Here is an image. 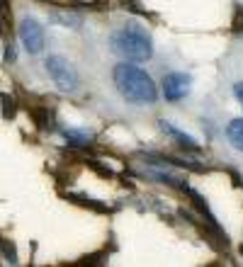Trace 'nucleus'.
<instances>
[{
  "mask_svg": "<svg viewBox=\"0 0 243 267\" xmlns=\"http://www.w3.org/2000/svg\"><path fill=\"white\" fill-rule=\"evenodd\" d=\"M29 117L34 119L41 132H51L54 129V110H49L46 105L44 107H29Z\"/></svg>",
  "mask_w": 243,
  "mask_h": 267,
  "instance_id": "nucleus-6",
  "label": "nucleus"
},
{
  "mask_svg": "<svg viewBox=\"0 0 243 267\" xmlns=\"http://www.w3.org/2000/svg\"><path fill=\"white\" fill-rule=\"evenodd\" d=\"M88 165H90V168H93V170L97 172L100 177H114V172L110 170L107 165H102L100 160H95V158H90V160H88Z\"/></svg>",
  "mask_w": 243,
  "mask_h": 267,
  "instance_id": "nucleus-14",
  "label": "nucleus"
},
{
  "mask_svg": "<svg viewBox=\"0 0 243 267\" xmlns=\"http://www.w3.org/2000/svg\"><path fill=\"white\" fill-rule=\"evenodd\" d=\"M0 10L7 12V10H10V0H0Z\"/></svg>",
  "mask_w": 243,
  "mask_h": 267,
  "instance_id": "nucleus-20",
  "label": "nucleus"
},
{
  "mask_svg": "<svg viewBox=\"0 0 243 267\" xmlns=\"http://www.w3.org/2000/svg\"><path fill=\"white\" fill-rule=\"evenodd\" d=\"M158 124H161V129H163L166 134H170L175 141H180V146H183V148H187V151H195V153L200 151V146H197V141H195L192 136H187V134H183V132H178L175 127H170L168 122H163V119H161Z\"/></svg>",
  "mask_w": 243,
  "mask_h": 267,
  "instance_id": "nucleus-8",
  "label": "nucleus"
},
{
  "mask_svg": "<svg viewBox=\"0 0 243 267\" xmlns=\"http://www.w3.org/2000/svg\"><path fill=\"white\" fill-rule=\"evenodd\" d=\"M114 85L119 90V95L124 97L127 102L134 105H153L158 100V90H156V83L151 80V76L146 71H141L139 66H131V63H119L114 66Z\"/></svg>",
  "mask_w": 243,
  "mask_h": 267,
  "instance_id": "nucleus-1",
  "label": "nucleus"
},
{
  "mask_svg": "<svg viewBox=\"0 0 243 267\" xmlns=\"http://www.w3.org/2000/svg\"><path fill=\"white\" fill-rule=\"evenodd\" d=\"M46 71H49V76L54 78V83H56L61 90L71 93V90L78 88V73H75V68L66 61V58L49 56L46 58Z\"/></svg>",
  "mask_w": 243,
  "mask_h": 267,
  "instance_id": "nucleus-3",
  "label": "nucleus"
},
{
  "mask_svg": "<svg viewBox=\"0 0 243 267\" xmlns=\"http://www.w3.org/2000/svg\"><path fill=\"white\" fill-rule=\"evenodd\" d=\"M234 95L239 97V102H241V107H243V83H236V85H234Z\"/></svg>",
  "mask_w": 243,
  "mask_h": 267,
  "instance_id": "nucleus-19",
  "label": "nucleus"
},
{
  "mask_svg": "<svg viewBox=\"0 0 243 267\" xmlns=\"http://www.w3.org/2000/svg\"><path fill=\"white\" fill-rule=\"evenodd\" d=\"M5 34V24H2V17H0V37Z\"/></svg>",
  "mask_w": 243,
  "mask_h": 267,
  "instance_id": "nucleus-21",
  "label": "nucleus"
},
{
  "mask_svg": "<svg viewBox=\"0 0 243 267\" xmlns=\"http://www.w3.org/2000/svg\"><path fill=\"white\" fill-rule=\"evenodd\" d=\"M231 27H234V32H243V5H236V7H234Z\"/></svg>",
  "mask_w": 243,
  "mask_h": 267,
  "instance_id": "nucleus-15",
  "label": "nucleus"
},
{
  "mask_svg": "<svg viewBox=\"0 0 243 267\" xmlns=\"http://www.w3.org/2000/svg\"><path fill=\"white\" fill-rule=\"evenodd\" d=\"M0 102H2V117H5V119H15V115H17V102H15V97L0 95Z\"/></svg>",
  "mask_w": 243,
  "mask_h": 267,
  "instance_id": "nucleus-12",
  "label": "nucleus"
},
{
  "mask_svg": "<svg viewBox=\"0 0 243 267\" xmlns=\"http://www.w3.org/2000/svg\"><path fill=\"white\" fill-rule=\"evenodd\" d=\"M226 136H229V141L234 143V148L243 151V119H234V122L226 127Z\"/></svg>",
  "mask_w": 243,
  "mask_h": 267,
  "instance_id": "nucleus-10",
  "label": "nucleus"
},
{
  "mask_svg": "<svg viewBox=\"0 0 243 267\" xmlns=\"http://www.w3.org/2000/svg\"><path fill=\"white\" fill-rule=\"evenodd\" d=\"M105 263H107V253H105V250L93 253V255H85V258L80 260V265H105Z\"/></svg>",
  "mask_w": 243,
  "mask_h": 267,
  "instance_id": "nucleus-13",
  "label": "nucleus"
},
{
  "mask_svg": "<svg viewBox=\"0 0 243 267\" xmlns=\"http://www.w3.org/2000/svg\"><path fill=\"white\" fill-rule=\"evenodd\" d=\"M19 37H22V44L29 54H39L41 46H44V29L39 27L37 19L24 17L22 24H19Z\"/></svg>",
  "mask_w": 243,
  "mask_h": 267,
  "instance_id": "nucleus-5",
  "label": "nucleus"
},
{
  "mask_svg": "<svg viewBox=\"0 0 243 267\" xmlns=\"http://www.w3.org/2000/svg\"><path fill=\"white\" fill-rule=\"evenodd\" d=\"M12 61H15V46L7 44L5 46V63H12Z\"/></svg>",
  "mask_w": 243,
  "mask_h": 267,
  "instance_id": "nucleus-18",
  "label": "nucleus"
},
{
  "mask_svg": "<svg viewBox=\"0 0 243 267\" xmlns=\"http://www.w3.org/2000/svg\"><path fill=\"white\" fill-rule=\"evenodd\" d=\"M112 44V51L117 56H122L124 61H149L153 56V41H151V34L136 22H129L124 24L122 29H117L110 39Z\"/></svg>",
  "mask_w": 243,
  "mask_h": 267,
  "instance_id": "nucleus-2",
  "label": "nucleus"
},
{
  "mask_svg": "<svg viewBox=\"0 0 243 267\" xmlns=\"http://www.w3.org/2000/svg\"><path fill=\"white\" fill-rule=\"evenodd\" d=\"M122 2H124V7H127V10H131V12H139V15H149V12H146V10L141 7V2H139V0H122Z\"/></svg>",
  "mask_w": 243,
  "mask_h": 267,
  "instance_id": "nucleus-16",
  "label": "nucleus"
},
{
  "mask_svg": "<svg viewBox=\"0 0 243 267\" xmlns=\"http://www.w3.org/2000/svg\"><path fill=\"white\" fill-rule=\"evenodd\" d=\"M190 88H192V78L187 73H168L163 78V95L170 102L185 100L190 95Z\"/></svg>",
  "mask_w": 243,
  "mask_h": 267,
  "instance_id": "nucleus-4",
  "label": "nucleus"
},
{
  "mask_svg": "<svg viewBox=\"0 0 243 267\" xmlns=\"http://www.w3.org/2000/svg\"><path fill=\"white\" fill-rule=\"evenodd\" d=\"M63 136L68 138L71 148H88V146H93V141H95L93 134L83 132V129H63Z\"/></svg>",
  "mask_w": 243,
  "mask_h": 267,
  "instance_id": "nucleus-7",
  "label": "nucleus"
},
{
  "mask_svg": "<svg viewBox=\"0 0 243 267\" xmlns=\"http://www.w3.org/2000/svg\"><path fill=\"white\" fill-rule=\"evenodd\" d=\"M56 19H61L63 24H75V27L80 24V17H75V15H71V12H68V15H61V12H56Z\"/></svg>",
  "mask_w": 243,
  "mask_h": 267,
  "instance_id": "nucleus-17",
  "label": "nucleus"
},
{
  "mask_svg": "<svg viewBox=\"0 0 243 267\" xmlns=\"http://www.w3.org/2000/svg\"><path fill=\"white\" fill-rule=\"evenodd\" d=\"M0 253L5 255V260H7L10 265H17V250L12 246V241H7V238H2V236H0Z\"/></svg>",
  "mask_w": 243,
  "mask_h": 267,
  "instance_id": "nucleus-11",
  "label": "nucleus"
},
{
  "mask_svg": "<svg viewBox=\"0 0 243 267\" xmlns=\"http://www.w3.org/2000/svg\"><path fill=\"white\" fill-rule=\"evenodd\" d=\"M66 199H71V202L85 207V209L97 211V214H110V211H112L107 204H102V202H97V199H90V197H85V194H66Z\"/></svg>",
  "mask_w": 243,
  "mask_h": 267,
  "instance_id": "nucleus-9",
  "label": "nucleus"
}]
</instances>
